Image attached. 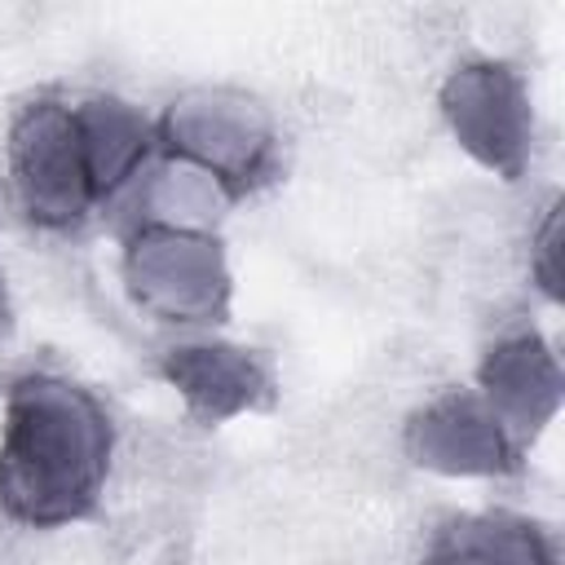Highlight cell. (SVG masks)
I'll list each match as a JSON object with an SVG mask.
<instances>
[{
  "mask_svg": "<svg viewBox=\"0 0 565 565\" xmlns=\"http://www.w3.org/2000/svg\"><path fill=\"white\" fill-rule=\"evenodd\" d=\"M534 274H539V282H543L547 296H561V282H556V207H552L547 221H543V238H539Z\"/></svg>",
  "mask_w": 565,
  "mask_h": 565,
  "instance_id": "cell-11",
  "label": "cell"
},
{
  "mask_svg": "<svg viewBox=\"0 0 565 565\" xmlns=\"http://www.w3.org/2000/svg\"><path fill=\"white\" fill-rule=\"evenodd\" d=\"M75 110H79V128H84V146H88L97 194L106 203L124 185L141 181V172L150 168V154L159 150L154 124L132 102L106 97V93H93V97L75 102Z\"/></svg>",
  "mask_w": 565,
  "mask_h": 565,
  "instance_id": "cell-10",
  "label": "cell"
},
{
  "mask_svg": "<svg viewBox=\"0 0 565 565\" xmlns=\"http://www.w3.org/2000/svg\"><path fill=\"white\" fill-rule=\"evenodd\" d=\"M419 565H556L552 534L516 512L450 516Z\"/></svg>",
  "mask_w": 565,
  "mask_h": 565,
  "instance_id": "cell-9",
  "label": "cell"
},
{
  "mask_svg": "<svg viewBox=\"0 0 565 565\" xmlns=\"http://www.w3.org/2000/svg\"><path fill=\"white\" fill-rule=\"evenodd\" d=\"M163 159L207 172L230 199L252 194L278 163L274 115L243 88H190L154 119Z\"/></svg>",
  "mask_w": 565,
  "mask_h": 565,
  "instance_id": "cell-2",
  "label": "cell"
},
{
  "mask_svg": "<svg viewBox=\"0 0 565 565\" xmlns=\"http://www.w3.org/2000/svg\"><path fill=\"white\" fill-rule=\"evenodd\" d=\"M159 371L181 393L190 415H199L203 424H225L234 415L274 402V371L243 344H221V340L172 344Z\"/></svg>",
  "mask_w": 565,
  "mask_h": 565,
  "instance_id": "cell-7",
  "label": "cell"
},
{
  "mask_svg": "<svg viewBox=\"0 0 565 565\" xmlns=\"http://www.w3.org/2000/svg\"><path fill=\"white\" fill-rule=\"evenodd\" d=\"M441 115L455 141L503 181H516L534 154V110L530 88L508 62L455 66L441 84Z\"/></svg>",
  "mask_w": 565,
  "mask_h": 565,
  "instance_id": "cell-5",
  "label": "cell"
},
{
  "mask_svg": "<svg viewBox=\"0 0 565 565\" xmlns=\"http://www.w3.org/2000/svg\"><path fill=\"white\" fill-rule=\"evenodd\" d=\"M406 455L446 477H503L521 463V446L481 402V393L446 388L406 424Z\"/></svg>",
  "mask_w": 565,
  "mask_h": 565,
  "instance_id": "cell-6",
  "label": "cell"
},
{
  "mask_svg": "<svg viewBox=\"0 0 565 565\" xmlns=\"http://www.w3.org/2000/svg\"><path fill=\"white\" fill-rule=\"evenodd\" d=\"M481 402L499 415L516 446L534 437L561 406V366L539 335H508L481 358Z\"/></svg>",
  "mask_w": 565,
  "mask_h": 565,
  "instance_id": "cell-8",
  "label": "cell"
},
{
  "mask_svg": "<svg viewBox=\"0 0 565 565\" xmlns=\"http://www.w3.org/2000/svg\"><path fill=\"white\" fill-rule=\"evenodd\" d=\"M115 455L110 411L75 380L31 371L9 384L0 424V508L18 525L57 530L88 516Z\"/></svg>",
  "mask_w": 565,
  "mask_h": 565,
  "instance_id": "cell-1",
  "label": "cell"
},
{
  "mask_svg": "<svg viewBox=\"0 0 565 565\" xmlns=\"http://www.w3.org/2000/svg\"><path fill=\"white\" fill-rule=\"evenodd\" d=\"M9 185L22 216L40 230H75L97 203V181L75 102L35 97L9 124Z\"/></svg>",
  "mask_w": 565,
  "mask_h": 565,
  "instance_id": "cell-3",
  "label": "cell"
},
{
  "mask_svg": "<svg viewBox=\"0 0 565 565\" xmlns=\"http://www.w3.org/2000/svg\"><path fill=\"white\" fill-rule=\"evenodd\" d=\"M9 327V287H4V274H0V331Z\"/></svg>",
  "mask_w": 565,
  "mask_h": 565,
  "instance_id": "cell-12",
  "label": "cell"
},
{
  "mask_svg": "<svg viewBox=\"0 0 565 565\" xmlns=\"http://www.w3.org/2000/svg\"><path fill=\"white\" fill-rule=\"evenodd\" d=\"M124 287L159 322L203 327L230 313V265L207 230L132 225L124 238Z\"/></svg>",
  "mask_w": 565,
  "mask_h": 565,
  "instance_id": "cell-4",
  "label": "cell"
}]
</instances>
